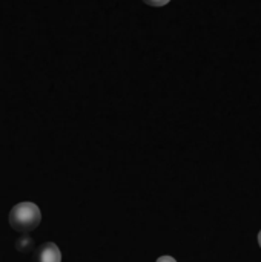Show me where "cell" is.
I'll return each instance as SVG.
<instances>
[{"instance_id":"obj_2","label":"cell","mask_w":261,"mask_h":262,"mask_svg":"<svg viewBox=\"0 0 261 262\" xmlns=\"http://www.w3.org/2000/svg\"><path fill=\"white\" fill-rule=\"evenodd\" d=\"M32 262H62V252L57 244L45 243L34 252Z\"/></svg>"},{"instance_id":"obj_1","label":"cell","mask_w":261,"mask_h":262,"mask_svg":"<svg viewBox=\"0 0 261 262\" xmlns=\"http://www.w3.org/2000/svg\"><path fill=\"white\" fill-rule=\"evenodd\" d=\"M42 223V212L37 204L25 201L15 204L9 212V226L15 232L28 233L35 230Z\"/></svg>"},{"instance_id":"obj_6","label":"cell","mask_w":261,"mask_h":262,"mask_svg":"<svg viewBox=\"0 0 261 262\" xmlns=\"http://www.w3.org/2000/svg\"><path fill=\"white\" fill-rule=\"evenodd\" d=\"M258 244H260V247H261V230H260V233H258Z\"/></svg>"},{"instance_id":"obj_5","label":"cell","mask_w":261,"mask_h":262,"mask_svg":"<svg viewBox=\"0 0 261 262\" xmlns=\"http://www.w3.org/2000/svg\"><path fill=\"white\" fill-rule=\"evenodd\" d=\"M155 262H177L172 256H160Z\"/></svg>"},{"instance_id":"obj_4","label":"cell","mask_w":261,"mask_h":262,"mask_svg":"<svg viewBox=\"0 0 261 262\" xmlns=\"http://www.w3.org/2000/svg\"><path fill=\"white\" fill-rule=\"evenodd\" d=\"M146 5H149V6H155V8H158V6H165V5H168L171 0H143Z\"/></svg>"},{"instance_id":"obj_3","label":"cell","mask_w":261,"mask_h":262,"mask_svg":"<svg viewBox=\"0 0 261 262\" xmlns=\"http://www.w3.org/2000/svg\"><path fill=\"white\" fill-rule=\"evenodd\" d=\"M15 249L23 253V255H28L34 250V239L29 236V235H22L15 239Z\"/></svg>"}]
</instances>
